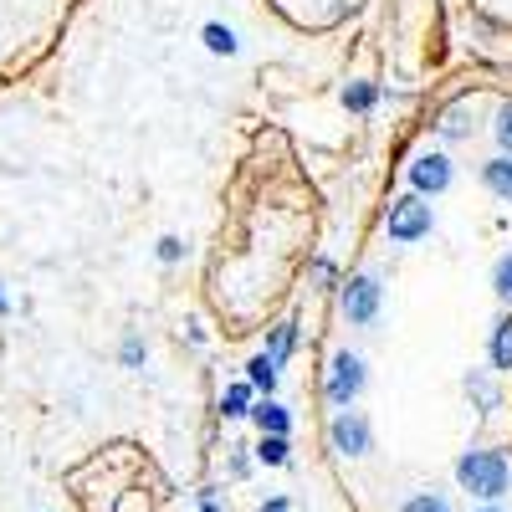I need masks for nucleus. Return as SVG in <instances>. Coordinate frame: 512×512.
<instances>
[{"instance_id": "9d476101", "label": "nucleus", "mask_w": 512, "mask_h": 512, "mask_svg": "<svg viewBox=\"0 0 512 512\" xmlns=\"http://www.w3.org/2000/svg\"><path fill=\"white\" fill-rule=\"evenodd\" d=\"M466 395H472V405L482 410V415H492L497 410V384H492V374L487 369H466Z\"/></svg>"}, {"instance_id": "6e6552de", "label": "nucleus", "mask_w": 512, "mask_h": 512, "mask_svg": "<svg viewBox=\"0 0 512 512\" xmlns=\"http://www.w3.org/2000/svg\"><path fill=\"white\" fill-rule=\"evenodd\" d=\"M251 420H256V431H262V436H287L292 431V410L277 405V400H256Z\"/></svg>"}, {"instance_id": "0eeeda50", "label": "nucleus", "mask_w": 512, "mask_h": 512, "mask_svg": "<svg viewBox=\"0 0 512 512\" xmlns=\"http://www.w3.org/2000/svg\"><path fill=\"white\" fill-rule=\"evenodd\" d=\"M277 379H282V364H277L272 354H256V359L246 364V384H251V390L262 395V400L277 395Z\"/></svg>"}, {"instance_id": "393cba45", "label": "nucleus", "mask_w": 512, "mask_h": 512, "mask_svg": "<svg viewBox=\"0 0 512 512\" xmlns=\"http://www.w3.org/2000/svg\"><path fill=\"white\" fill-rule=\"evenodd\" d=\"M200 512H226L221 502H200Z\"/></svg>"}, {"instance_id": "a211bd4d", "label": "nucleus", "mask_w": 512, "mask_h": 512, "mask_svg": "<svg viewBox=\"0 0 512 512\" xmlns=\"http://www.w3.org/2000/svg\"><path fill=\"white\" fill-rule=\"evenodd\" d=\"M144 359H149V344H144L139 333H128L123 344H118V364L123 369H144Z\"/></svg>"}, {"instance_id": "6ab92c4d", "label": "nucleus", "mask_w": 512, "mask_h": 512, "mask_svg": "<svg viewBox=\"0 0 512 512\" xmlns=\"http://www.w3.org/2000/svg\"><path fill=\"white\" fill-rule=\"evenodd\" d=\"M492 292H497V303H502V308H512V251L492 267Z\"/></svg>"}, {"instance_id": "f257e3e1", "label": "nucleus", "mask_w": 512, "mask_h": 512, "mask_svg": "<svg viewBox=\"0 0 512 512\" xmlns=\"http://www.w3.org/2000/svg\"><path fill=\"white\" fill-rule=\"evenodd\" d=\"M456 487L472 492L482 507H497V497H507L512 487V461L492 446H472L456 456Z\"/></svg>"}, {"instance_id": "b1692460", "label": "nucleus", "mask_w": 512, "mask_h": 512, "mask_svg": "<svg viewBox=\"0 0 512 512\" xmlns=\"http://www.w3.org/2000/svg\"><path fill=\"white\" fill-rule=\"evenodd\" d=\"M6 313H11V297H6V292H0V318H6Z\"/></svg>"}, {"instance_id": "4468645a", "label": "nucleus", "mask_w": 512, "mask_h": 512, "mask_svg": "<svg viewBox=\"0 0 512 512\" xmlns=\"http://www.w3.org/2000/svg\"><path fill=\"white\" fill-rule=\"evenodd\" d=\"M200 36H205V47L216 52V57H236V52H241V41H236V31H231V26H221V21H210V26H205Z\"/></svg>"}, {"instance_id": "423d86ee", "label": "nucleus", "mask_w": 512, "mask_h": 512, "mask_svg": "<svg viewBox=\"0 0 512 512\" xmlns=\"http://www.w3.org/2000/svg\"><path fill=\"white\" fill-rule=\"evenodd\" d=\"M451 180H456V164H451V154H441V149H420L415 159H410V195H446L451 190Z\"/></svg>"}, {"instance_id": "9b49d317", "label": "nucleus", "mask_w": 512, "mask_h": 512, "mask_svg": "<svg viewBox=\"0 0 512 512\" xmlns=\"http://www.w3.org/2000/svg\"><path fill=\"white\" fill-rule=\"evenodd\" d=\"M251 410H256V390H251V384H246V379L226 384V395H221V415H226V420H246Z\"/></svg>"}, {"instance_id": "ddd939ff", "label": "nucleus", "mask_w": 512, "mask_h": 512, "mask_svg": "<svg viewBox=\"0 0 512 512\" xmlns=\"http://www.w3.org/2000/svg\"><path fill=\"white\" fill-rule=\"evenodd\" d=\"M400 512H456V507H451V497H446V492L420 487V492H410V497L400 502Z\"/></svg>"}, {"instance_id": "412c9836", "label": "nucleus", "mask_w": 512, "mask_h": 512, "mask_svg": "<svg viewBox=\"0 0 512 512\" xmlns=\"http://www.w3.org/2000/svg\"><path fill=\"white\" fill-rule=\"evenodd\" d=\"M441 139H466V108H451L441 118Z\"/></svg>"}, {"instance_id": "2eb2a0df", "label": "nucleus", "mask_w": 512, "mask_h": 512, "mask_svg": "<svg viewBox=\"0 0 512 512\" xmlns=\"http://www.w3.org/2000/svg\"><path fill=\"white\" fill-rule=\"evenodd\" d=\"M379 103V82H349L344 88V108L349 113H369Z\"/></svg>"}, {"instance_id": "1a4fd4ad", "label": "nucleus", "mask_w": 512, "mask_h": 512, "mask_svg": "<svg viewBox=\"0 0 512 512\" xmlns=\"http://www.w3.org/2000/svg\"><path fill=\"white\" fill-rule=\"evenodd\" d=\"M482 185H487L502 205H512V154H497V159L482 164Z\"/></svg>"}, {"instance_id": "39448f33", "label": "nucleus", "mask_w": 512, "mask_h": 512, "mask_svg": "<svg viewBox=\"0 0 512 512\" xmlns=\"http://www.w3.org/2000/svg\"><path fill=\"white\" fill-rule=\"evenodd\" d=\"M379 303H384V287H379V277H374V272L349 277V282H344V292H338V308H344V318H349L354 328H369V323L379 318Z\"/></svg>"}, {"instance_id": "f03ea898", "label": "nucleus", "mask_w": 512, "mask_h": 512, "mask_svg": "<svg viewBox=\"0 0 512 512\" xmlns=\"http://www.w3.org/2000/svg\"><path fill=\"white\" fill-rule=\"evenodd\" d=\"M436 231V210L425 205L420 195H400L390 210H384V236L390 241H400V246H410V241H425Z\"/></svg>"}, {"instance_id": "dca6fc26", "label": "nucleus", "mask_w": 512, "mask_h": 512, "mask_svg": "<svg viewBox=\"0 0 512 512\" xmlns=\"http://www.w3.org/2000/svg\"><path fill=\"white\" fill-rule=\"evenodd\" d=\"M292 349H297V323H282V328H272V338H267V349H262V354H272L277 364H287Z\"/></svg>"}, {"instance_id": "f8f14e48", "label": "nucleus", "mask_w": 512, "mask_h": 512, "mask_svg": "<svg viewBox=\"0 0 512 512\" xmlns=\"http://www.w3.org/2000/svg\"><path fill=\"white\" fill-rule=\"evenodd\" d=\"M487 354H492V369H497V374H507V369H512V313H507V318H497Z\"/></svg>"}, {"instance_id": "5701e85b", "label": "nucleus", "mask_w": 512, "mask_h": 512, "mask_svg": "<svg viewBox=\"0 0 512 512\" xmlns=\"http://www.w3.org/2000/svg\"><path fill=\"white\" fill-rule=\"evenodd\" d=\"M262 512H287V497H272V502H262Z\"/></svg>"}, {"instance_id": "aec40b11", "label": "nucleus", "mask_w": 512, "mask_h": 512, "mask_svg": "<svg viewBox=\"0 0 512 512\" xmlns=\"http://www.w3.org/2000/svg\"><path fill=\"white\" fill-rule=\"evenodd\" d=\"M492 134H497L502 154H512V103H502V108H497V123H492Z\"/></svg>"}, {"instance_id": "a878e982", "label": "nucleus", "mask_w": 512, "mask_h": 512, "mask_svg": "<svg viewBox=\"0 0 512 512\" xmlns=\"http://www.w3.org/2000/svg\"><path fill=\"white\" fill-rule=\"evenodd\" d=\"M477 512H502V507H477Z\"/></svg>"}, {"instance_id": "f3484780", "label": "nucleus", "mask_w": 512, "mask_h": 512, "mask_svg": "<svg viewBox=\"0 0 512 512\" xmlns=\"http://www.w3.org/2000/svg\"><path fill=\"white\" fill-rule=\"evenodd\" d=\"M287 451H292L287 436H262V441H256V461H262V466H287L292 461Z\"/></svg>"}, {"instance_id": "20e7f679", "label": "nucleus", "mask_w": 512, "mask_h": 512, "mask_svg": "<svg viewBox=\"0 0 512 512\" xmlns=\"http://www.w3.org/2000/svg\"><path fill=\"white\" fill-rule=\"evenodd\" d=\"M328 446L333 456H369L374 451V425L364 410H333L328 420Z\"/></svg>"}, {"instance_id": "4be33fe9", "label": "nucleus", "mask_w": 512, "mask_h": 512, "mask_svg": "<svg viewBox=\"0 0 512 512\" xmlns=\"http://www.w3.org/2000/svg\"><path fill=\"white\" fill-rule=\"evenodd\" d=\"M180 256H185V241H180V236H159V262H164V267H175Z\"/></svg>"}, {"instance_id": "7ed1b4c3", "label": "nucleus", "mask_w": 512, "mask_h": 512, "mask_svg": "<svg viewBox=\"0 0 512 512\" xmlns=\"http://www.w3.org/2000/svg\"><path fill=\"white\" fill-rule=\"evenodd\" d=\"M364 379H369V369H364V359L359 354H333V364H328V379H323V395H328V405L333 410H354V400L364 395Z\"/></svg>"}]
</instances>
